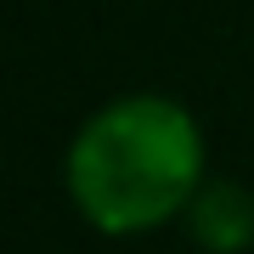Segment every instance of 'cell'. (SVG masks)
I'll use <instances>...</instances> for the list:
<instances>
[{"instance_id":"cell-2","label":"cell","mask_w":254,"mask_h":254,"mask_svg":"<svg viewBox=\"0 0 254 254\" xmlns=\"http://www.w3.org/2000/svg\"><path fill=\"white\" fill-rule=\"evenodd\" d=\"M187 220L209 254H243L254 243V192L243 181H209V187H198Z\"/></svg>"},{"instance_id":"cell-1","label":"cell","mask_w":254,"mask_h":254,"mask_svg":"<svg viewBox=\"0 0 254 254\" xmlns=\"http://www.w3.org/2000/svg\"><path fill=\"white\" fill-rule=\"evenodd\" d=\"M203 187V136L170 96H119L68 147V198L108 237L153 232L192 209Z\"/></svg>"}]
</instances>
